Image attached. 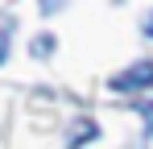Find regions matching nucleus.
I'll return each instance as SVG.
<instances>
[{"label":"nucleus","instance_id":"1","mask_svg":"<svg viewBox=\"0 0 153 149\" xmlns=\"http://www.w3.org/2000/svg\"><path fill=\"white\" fill-rule=\"evenodd\" d=\"M112 87H116V91H141V87H153V58L137 62V66H128L124 74H116Z\"/></svg>","mask_w":153,"mask_h":149},{"label":"nucleus","instance_id":"2","mask_svg":"<svg viewBox=\"0 0 153 149\" xmlns=\"http://www.w3.org/2000/svg\"><path fill=\"white\" fill-rule=\"evenodd\" d=\"M4 54H8V33L0 29V62H4Z\"/></svg>","mask_w":153,"mask_h":149},{"label":"nucleus","instance_id":"3","mask_svg":"<svg viewBox=\"0 0 153 149\" xmlns=\"http://www.w3.org/2000/svg\"><path fill=\"white\" fill-rule=\"evenodd\" d=\"M145 33H149V37H153V17H149V21H145Z\"/></svg>","mask_w":153,"mask_h":149}]
</instances>
